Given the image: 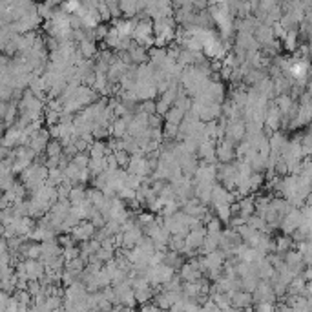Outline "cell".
<instances>
[{
  "instance_id": "cell-33",
  "label": "cell",
  "mask_w": 312,
  "mask_h": 312,
  "mask_svg": "<svg viewBox=\"0 0 312 312\" xmlns=\"http://www.w3.org/2000/svg\"><path fill=\"white\" fill-rule=\"evenodd\" d=\"M62 258H64V263L66 261H70V259H73V258H77L78 256V246L77 245H72V246H64L62 248Z\"/></svg>"
},
{
  "instance_id": "cell-8",
  "label": "cell",
  "mask_w": 312,
  "mask_h": 312,
  "mask_svg": "<svg viewBox=\"0 0 312 312\" xmlns=\"http://www.w3.org/2000/svg\"><path fill=\"white\" fill-rule=\"evenodd\" d=\"M179 269H181V272H179L181 281H195L197 277L203 276V274L199 272L197 265H195V258H190L188 261H185Z\"/></svg>"
},
{
  "instance_id": "cell-36",
  "label": "cell",
  "mask_w": 312,
  "mask_h": 312,
  "mask_svg": "<svg viewBox=\"0 0 312 312\" xmlns=\"http://www.w3.org/2000/svg\"><path fill=\"white\" fill-rule=\"evenodd\" d=\"M95 7H97V11H99V17H101V20H112V15H110L108 4H106L104 0H101V2H99Z\"/></svg>"
},
{
  "instance_id": "cell-40",
  "label": "cell",
  "mask_w": 312,
  "mask_h": 312,
  "mask_svg": "<svg viewBox=\"0 0 312 312\" xmlns=\"http://www.w3.org/2000/svg\"><path fill=\"white\" fill-rule=\"evenodd\" d=\"M168 108H170V104H166V102L161 101V99H159V101L156 102V114L162 115V117H164V114L168 112Z\"/></svg>"
},
{
  "instance_id": "cell-43",
  "label": "cell",
  "mask_w": 312,
  "mask_h": 312,
  "mask_svg": "<svg viewBox=\"0 0 312 312\" xmlns=\"http://www.w3.org/2000/svg\"><path fill=\"white\" fill-rule=\"evenodd\" d=\"M0 2H2V0H0Z\"/></svg>"
},
{
  "instance_id": "cell-34",
  "label": "cell",
  "mask_w": 312,
  "mask_h": 312,
  "mask_svg": "<svg viewBox=\"0 0 312 312\" xmlns=\"http://www.w3.org/2000/svg\"><path fill=\"white\" fill-rule=\"evenodd\" d=\"M217 133V122L216 119L214 120H204V135L208 139H216Z\"/></svg>"
},
{
  "instance_id": "cell-28",
  "label": "cell",
  "mask_w": 312,
  "mask_h": 312,
  "mask_svg": "<svg viewBox=\"0 0 312 312\" xmlns=\"http://www.w3.org/2000/svg\"><path fill=\"white\" fill-rule=\"evenodd\" d=\"M217 248V237L216 235H204L203 239V245L199 246V250H201V254H208L212 252V250H216Z\"/></svg>"
},
{
  "instance_id": "cell-20",
  "label": "cell",
  "mask_w": 312,
  "mask_h": 312,
  "mask_svg": "<svg viewBox=\"0 0 312 312\" xmlns=\"http://www.w3.org/2000/svg\"><path fill=\"white\" fill-rule=\"evenodd\" d=\"M88 152H90L88 156H90L91 159H101V157H104L106 154H110L108 146H106V143H104L102 139H97V141H93V143L90 144Z\"/></svg>"
},
{
  "instance_id": "cell-7",
  "label": "cell",
  "mask_w": 312,
  "mask_h": 312,
  "mask_svg": "<svg viewBox=\"0 0 312 312\" xmlns=\"http://www.w3.org/2000/svg\"><path fill=\"white\" fill-rule=\"evenodd\" d=\"M230 303H232V309H250L254 305L252 294L237 288L234 292H230Z\"/></svg>"
},
{
  "instance_id": "cell-21",
  "label": "cell",
  "mask_w": 312,
  "mask_h": 312,
  "mask_svg": "<svg viewBox=\"0 0 312 312\" xmlns=\"http://www.w3.org/2000/svg\"><path fill=\"white\" fill-rule=\"evenodd\" d=\"M290 248H294V241H292V237L288 234H283L274 239V252L285 254L287 250H290Z\"/></svg>"
},
{
  "instance_id": "cell-31",
  "label": "cell",
  "mask_w": 312,
  "mask_h": 312,
  "mask_svg": "<svg viewBox=\"0 0 312 312\" xmlns=\"http://www.w3.org/2000/svg\"><path fill=\"white\" fill-rule=\"evenodd\" d=\"M59 112H55V110H49V108H46L44 106V114H42V117H44V122L48 124V128L49 126H53V124H57L59 122Z\"/></svg>"
},
{
  "instance_id": "cell-2",
  "label": "cell",
  "mask_w": 312,
  "mask_h": 312,
  "mask_svg": "<svg viewBox=\"0 0 312 312\" xmlns=\"http://www.w3.org/2000/svg\"><path fill=\"white\" fill-rule=\"evenodd\" d=\"M234 148L235 144L230 141V139L223 137L217 141L216 144V159L217 162H230L235 159V154H234Z\"/></svg>"
},
{
  "instance_id": "cell-42",
  "label": "cell",
  "mask_w": 312,
  "mask_h": 312,
  "mask_svg": "<svg viewBox=\"0 0 312 312\" xmlns=\"http://www.w3.org/2000/svg\"><path fill=\"white\" fill-rule=\"evenodd\" d=\"M223 2H227V0H208V6H212V4H223Z\"/></svg>"
},
{
  "instance_id": "cell-6",
  "label": "cell",
  "mask_w": 312,
  "mask_h": 312,
  "mask_svg": "<svg viewBox=\"0 0 312 312\" xmlns=\"http://www.w3.org/2000/svg\"><path fill=\"white\" fill-rule=\"evenodd\" d=\"M133 95L137 97V101H148L157 95V88L152 82H143V80H135V84L132 88Z\"/></svg>"
},
{
  "instance_id": "cell-17",
  "label": "cell",
  "mask_w": 312,
  "mask_h": 312,
  "mask_svg": "<svg viewBox=\"0 0 312 312\" xmlns=\"http://www.w3.org/2000/svg\"><path fill=\"white\" fill-rule=\"evenodd\" d=\"M86 199V188H84V183H75L72 186V190L68 194V201L72 204H78L82 203Z\"/></svg>"
},
{
  "instance_id": "cell-39",
  "label": "cell",
  "mask_w": 312,
  "mask_h": 312,
  "mask_svg": "<svg viewBox=\"0 0 312 312\" xmlns=\"http://www.w3.org/2000/svg\"><path fill=\"white\" fill-rule=\"evenodd\" d=\"M162 115L152 114L148 115V128H162Z\"/></svg>"
},
{
  "instance_id": "cell-27",
  "label": "cell",
  "mask_w": 312,
  "mask_h": 312,
  "mask_svg": "<svg viewBox=\"0 0 312 312\" xmlns=\"http://www.w3.org/2000/svg\"><path fill=\"white\" fill-rule=\"evenodd\" d=\"M216 214H217V219L225 225H228L230 221V217H232V210H230V204L228 203H223V204H216Z\"/></svg>"
},
{
  "instance_id": "cell-16",
  "label": "cell",
  "mask_w": 312,
  "mask_h": 312,
  "mask_svg": "<svg viewBox=\"0 0 312 312\" xmlns=\"http://www.w3.org/2000/svg\"><path fill=\"white\" fill-rule=\"evenodd\" d=\"M78 51H80V55L84 57V59H93L97 55V44H95V40L93 39H82L80 42H78Z\"/></svg>"
},
{
  "instance_id": "cell-35",
  "label": "cell",
  "mask_w": 312,
  "mask_h": 312,
  "mask_svg": "<svg viewBox=\"0 0 312 312\" xmlns=\"http://www.w3.org/2000/svg\"><path fill=\"white\" fill-rule=\"evenodd\" d=\"M93 256H95L97 259H99V261H102V263H106V261H108V259H112L115 256V250H108V248H99V250H97L95 254H93Z\"/></svg>"
},
{
  "instance_id": "cell-30",
  "label": "cell",
  "mask_w": 312,
  "mask_h": 312,
  "mask_svg": "<svg viewBox=\"0 0 312 312\" xmlns=\"http://www.w3.org/2000/svg\"><path fill=\"white\" fill-rule=\"evenodd\" d=\"M64 265H66L68 270H72V272H75V274H80V272L84 270V267H86V263L80 258H78V256H77V258L70 259V261H66Z\"/></svg>"
},
{
  "instance_id": "cell-25",
  "label": "cell",
  "mask_w": 312,
  "mask_h": 312,
  "mask_svg": "<svg viewBox=\"0 0 312 312\" xmlns=\"http://www.w3.org/2000/svg\"><path fill=\"white\" fill-rule=\"evenodd\" d=\"M133 296H135L137 305H143V303H146V301H150L152 298H154V290H152V287L135 288V290H133Z\"/></svg>"
},
{
  "instance_id": "cell-13",
  "label": "cell",
  "mask_w": 312,
  "mask_h": 312,
  "mask_svg": "<svg viewBox=\"0 0 312 312\" xmlns=\"http://www.w3.org/2000/svg\"><path fill=\"white\" fill-rule=\"evenodd\" d=\"M126 51L130 55V59H132V64H143V62L148 60V48H144L141 44L132 42V46Z\"/></svg>"
},
{
  "instance_id": "cell-3",
  "label": "cell",
  "mask_w": 312,
  "mask_h": 312,
  "mask_svg": "<svg viewBox=\"0 0 312 312\" xmlns=\"http://www.w3.org/2000/svg\"><path fill=\"white\" fill-rule=\"evenodd\" d=\"M70 234H72L73 239L78 241V243H80V241H88L95 234V227H93V223L88 221V219H80V221L70 230Z\"/></svg>"
},
{
  "instance_id": "cell-12",
  "label": "cell",
  "mask_w": 312,
  "mask_h": 312,
  "mask_svg": "<svg viewBox=\"0 0 312 312\" xmlns=\"http://www.w3.org/2000/svg\"><path fill=\"white\" fill-rule=\"evenodd\" d=\"M143 235H144L143 228L139 227V225H135L133 228L122 232V246H124V248H132V246H135L139 241H141Z\"/></svg>"
},
{
  "instance_id": "cell-26",
  "label": "cell",
  "mask_w": 312,
  "mask_h": 312,
  "mask_svg": "<svg viewBox=\"0 0 312 312\" xmlns=\"http://www.w3.org/2000/svg\"><path fill=\"white\" fill-rule=\"evenodd\" d=\"M44 152H46V157H59L62 154V144L59 139H51V141H48Z\"/></svg>"
},
{
  "instance_id": "cell-15",
  "label": "cell",
  "mask_w": 312,
  "mask_h": 312,
  "mask_svg": "<svg viewBox=\"0 0 312 312\" xmlns=\"http://www.w3.org/2000/svg\"><path fill=\"white\" fill-rule=\"evenodd\" d=\"M18 135H20V128H17L15 124L9 126L2 137H0V144H4L6 148H13V146H18Z\"/></svg>"
},
{
  "instance_id": "cell-32",
  "label": "cell",
  "mask_w": 312,
  "mask_h": 312,
  "mask_svg": "<svg viewBox=\"0 0 312 312\" xmlns=\"http://www.w3.org/2000/svg\"><path fill=\"white\" fill-rule=\"evenodd\" d=\"M72 161L77 164L78 168H86V166H88V162H90V156H88L86 152H77Z\"/></svg>"
},
{
  "instance_id": "cell-11",
  "label": "cell",
  "mask_w": 312,
  "mask_h": 312,
  "mask_svg": "<svg viewBox=\"0 0 312 312\" xmlns=\"http://www.w3.org/2000/svg\"><path fill=\"white\" fill-rule=\"evenodd\" d=\"M217 117H221V102H206L199 110L201 120H214Z\"/></svg>"
},
{
  "instance_id": "cell-22",
  "label": "cell",
  "mask_w": 312,
  "mask_h": 312,
  "mask_svg": "<svg viewBox=\"0 0 312 312\" xmlns=\"http://www.w3.org/2000/svg\"><path fill=\"white\" fill-rule=\"evenodd\" d=\"M183 117H185V112L172 104V106L168 108V112L164 114L162 119H164V122H170V124H177V126H179V122L183 120Z\"/></svg>"
},
{
  "instance_id": "cell-38",
  "label": "cell",
  "mask_w": 312,
  "mask_h": 312,
  "mask_svg": "<svg viewBox=\"0 0 312 312\" xmlns=\"http://www.w3.org/2000/svg\"><path fill=\"white\" fill-rule=\"evenodd\" d=\"M13 88L6 82H0V101H11Z\"/></svg>"
},
{
  "instance_id": "cell-23",
  "label": "cell",
  "mask_w": 312,
  "mask_h": 312,
  "mask_svg": "<svg viewBox=\"0 0 312 312\" xmlns=\"http://www.w3.org/2000/svg\"><path fill=\"white\" fill-rule=\"evenodd\" d=\"M86 197L90 199L91 204L97 206V208H101L102 204L106 203V199H108L104 194H102V190H99V188H95V186H93L91 190H86Z\"/></svg>"
},
{
  "instance_id": "cell-14",
  "label": "cell",
  "mask_w": 312,
  "mask_h": 312,
  "mask_svg": "<svg viewBox=\"0 0 312 312\" xmlns=\"http://www.w3.org/2000/svg\"><path fill=\"white\" fill-rule=\"evenodd\" d=\"M11 223H13V227H15V230H17V234L26 235V237H28V234L31 232V228L35 227V225H33V219H31L30 216L15 217Z\"/></svg>"
},
{
  "instance_id": "cell-4",
  "label": "cell",
  "mask_w": 312,
  "mask_h": 312,
  "mask_svg": "<svg viewBox=\"0 0 312 312\" xmlns=\"http://www.w3.org/2000/svg\"><path fill=\"white\" fill-rule=\"evenodd\" d=\"M301 221V212L300 208H290V210L285 214V216L281 217V223H279V228H281L283 234H292L296 228H298V225H300Z\"/></svg>"
},
{
  "instance_id": "cell-9",
  "label": "cell",
  "mask_w": 312,
  "mask_h": 312,
  "mask_svg": "<svg viewBox=\"0 0 312 312\" xmlns=\"http://www.w3.org/2000/svg\"><path fill=\"white\" fill-rule=\"evenodd\" d=\"M22 263H24V272H26V277H28V279H40V277L44 276V272H46L44 263L40 261V259L26 258Z\"/></svg>"
},
{
  "instance_id": "cell-29",
  "label": "cell",
  "mask_w": 312,
  "mask_h": 312,
  "mask_svg": "<svg viewBox=\"0 0 312 312\" xmlns=\"http://www.w3.org/2000/svg\"><path fill=\"white\" fill-rule=\"evenodd\" d=\"M80 7H82V2H80V0H62L60 9L66 11L68 15H73V13H77Z\"/></svg>"
},
{
  "instance_id": "cell-10",
  "label": "cell",
  "mask_w": 312,
  "mask_h": 312,
  "mask_svg": "<svg viewBox=\"0 0 312 312\" xmlns=\"http://www.w3.org/2000/svg\"><path fill=\"white\" fill-rule=\"evenodd\" d=\"M48 141H49V132L46 130V128H39V130L30 137V144H28V146H30L35 154H40V152H44Z\"/></svg>"
},
{
  "instance_id": "cell-41",
  "label": "cell",
  "mask_w": 312,
  "mask_h": 312,
  "mask_svg": "<svg viewBox=\"0 0 312 312\" xmlns=\"http://www.w3.org/2000/svg\"><path fill=\"white\" fill-rule=\"evenodd\" d=\"M6 311H18V301L17 298H7V303H6Z\"/></svg>"
},
{
  "instance_id": "cell-24",
  "label": "cell",
  "mask_w": 312,
  "mask_h": 312,
  "mask_svg": "<svg viewBox=\"0 0 312 312\" xmlns=\"http://www.w3.org/2000/svg\"><path fill=\"white\" fill-rule=\"evenodd\" d=\"M62 172H64V177H66L68 181H72L73 185H75V183H78V177H80V168H78V166L73 161L68 162L66 166L62 168Z\"/></svg>"
},
{
  "instance_id": "cell-5",
  "label": "cell",
  "mask_w": 312,
  "mask_h": 312,
  "mask_svg": "<svg viewBox=\"0 0 312 312\" xmlns=\"http://www.w3.org/2000/svg\"><path fill=\"white\" fill-rule=\"evenodd\" d=\"M216 139H204L203 143H199L195 156L201 157L204 162H217L216 159Z\"/></svg>"
},
{
  "instance_id": "cell-37",
  "label": "cell",
  "mask_w": 312,
  "mask_h": 312,
  "mask_svg": "<svg viewBox=\"0 0 312 312\" xmlns=\"http://www.w3.org/2000/svg\"><path fill=\"white\" fill-rule=\"evenodd\" d=\"M114 157H115V161H117V164H119V166H126L128 159H130V154H128L126 150H115Z\"/></svg>"
},
{
  "instance_id": "cell-1",
  "label": "cell",
  "mask_w": 312,
  "mask_h": 312,
  "mask_svg": "<svg viewBox=\"0 0 312 312\" xmlns=\"http://www.w3.org/2000/svg\"><path fill=\"white\" fill-rule=\"evenodd\" d=\"M132 40L135 44L144 46V48H152V46H154V28H152L150 18H143V20L135 18V24H133V31H132Z\"/></svg>"
},
{
  "instance_id": "cell-19",
  "label": "cell",
  "mask_w": 312,
  "mask_h": 312,
  "mask_svg": "<svg viewBox=\"0 0 312 312\" xmlns=\"http://www.w3.org/2000/svg\"><path fill=\"white\" fill-rule=\"evenodd\" d=\"M26 192H28V190H26V186L22 185V183H17V181H13V185L4 190V194H6L7 199H9L11 203L13 201H18V199H24Z\"/></svg>"
},
{
  "instance_id": "cell-18",
  "label": "cell",
  "mask_w": 312,
  "mask_h": 312,
  "mask_svg": "<svg viewBox=\"0 0 312 312\" xmlns=\"http://www.w3.org/2000/svg\"><path fill=\"white\" fill-rule=\"evenodd\" d=\"M254 214V197H248V195H243V197L237 201V216L241 217H250Z\"/></svg>"
}]
</instances>
